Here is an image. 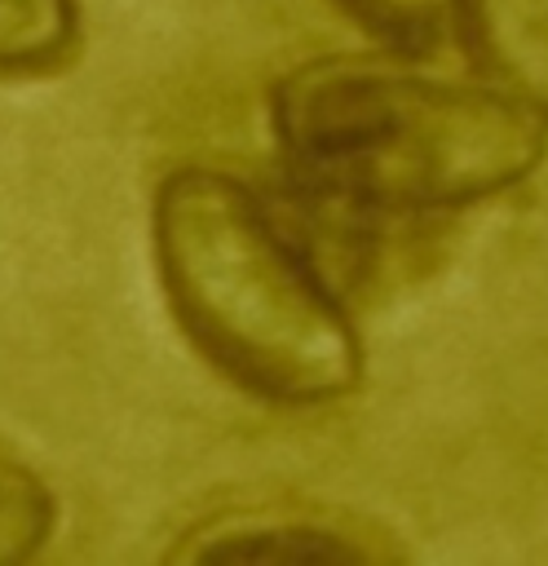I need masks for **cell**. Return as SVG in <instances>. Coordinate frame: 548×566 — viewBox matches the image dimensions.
I'll use <instances>...</instances> for the list:
<instances>
[{"mask_svg":"<svg viewBox=\"0 0 548 566\" xmlns=\"http://www.w3.org/2000/svg\"><path fill=\"white\" fill-rule=\"evenodd\" d=\"M172 557H283V562H376L389 557L362 526L314 509H239L208 517L172 544Z\"/></svg>","mask_w":548,"mask_h":566,"instance_id":"cell-3","label":"cell"},{"mask_svg":"<svg viewBox=\"0 0 548 566\" xmlns=\"http://www.w3.org/2000/svg\"><path fill=\"white\" fill-rule=\"evenodd\" d=\"M270 133L296 186L358 212H455L548 159V115L530 102L371 53L283 71Z\"/></svg>","mask_w":548,"mask_h":566,"instance_id":"cell-1","label":"cell"},{"mask_svg":"<svg viewBox=\"0 0 548 566\" xmlns=\"http://www.w3.org/2000/svg\"><path fill=\"white\" fill-rule=\"evenodd\" d=\"M57 526V500L49 482L22 460L0 451V566L27 562Z\"/></svg>","mask_w":548,"mask_h":566,"instance_id":"cell-6","label":"cell"},{"mask_svg":"<svg viewBox=\"0 0 548 566\" xmlns=\"http://www.w3.org/2000/svg\"><path fill=\"white\" fill-rule=\"evenodd\" d=\"M482 80L548 115V0H451Z\"/></svg>","mask_w":548,"mask_h":566,"instance_id":"cell-4","label":"cell"},{"mask_svg":"<svg viewBox=\"0 0 548 566\" xmlns=\"http://www.w3.org/2000/svg\"><path fill=\"white\" fill-rule=\"evenodd\" d=\"M389 49H420L451 22V0H336Z\"/></svg>","mask_w":548,"mask_h":566,"instance_id":"cell-7","label":"cell"},{"mask_svg":"<svg viewBox=\"0 0 548 566\" xmlns=\"http://www.w3.org/2000/svg\"><path fill=\"white\" fill-rule=\"evenodd\" d=\"M75 0H0V75H40L71 57Z\"/></svg>","mask_w":548,"mask_h":566,"instance_id":"cell-5","label":"cell"},{"mask_svg":"<svg viewBox=\"0 0 548 566\" xmlns=\"http://www.w3.org/2000/svg\"><path fill=\"white\" fill-rule=\"evenodd\" d=\"M150 239L168 310L234 385L283 407L358 389L362 340L349 310L243 177L172 168L155 186Z\"/></svg>","mask_w":548,"mask_h":566,"instance_id":"cell-2","label":"cell"}]
</instances>
